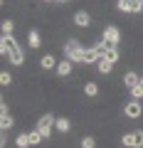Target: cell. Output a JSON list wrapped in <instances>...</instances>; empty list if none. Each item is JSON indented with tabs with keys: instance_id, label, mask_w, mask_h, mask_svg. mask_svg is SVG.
Returning a JSON list of instances; mask_svg holds the SVG:
<instances>
[{
	"instance_id": "6da1fadb",
	"label": "cell",
	"mask_w": 143,
	"mask_h": 148,
	"mask_svg": "<svg viewBox=\"0 0 143 148\" xmlns=\"http://www.w3.org/2000/svg\"><path fill=\"white\" fill-rule=\"evenodd\" d=\"M0 52L5 54V57H10L12 64H22V49L17 47V42L10 35H3V40H0Z\"/></svg>"
},
{
	"instance_id": "7a4b0ae2",
	"label": "cell",
	"mask_w": 143,
	"mask_h": 148,
	"mask_svg": "<svg viewBox=\"0 0 143 148\" xmlns=\"http://www.w3.org/2000/svg\"><path fill=\"white\" fill-rule=\"evenodd\" d=\"M64 54H67V59H72V62H84V49H81V45L77 42V40H69V42L64 45Z\"/></svg>"
},
{
	"instance_id": "3957f363",
	"label": "cell",
	"mask_w": 143,
	"mask_h": 148,
	"mask_svg": "<svg viewBox=\"0 0 143 148\" xmlns=\"http://www.w3.org/2000/svg\"><path fill=\"white\" fill-rule=\"evenodd\" d=\"M54 123H57V119H54L52 114H44V116L37 121V131L42 133L44 138H49V133H52V126H54Z\"/></svg>"
},
{
	"instance_id": "277c9868",
	"label": "cell",
	"mask_w": 143,
	"mask_h": 148,
	"mask_svg": "<svg viewBox=\"0 0 143 148\" xmlns=\"http://www.w3.org/2000/svg\"><path fill=\"white\" fill-rule=\"evenodd\" d=\"M123 146H133V148H141L143 146V131H131L123 136Z\"/></svg>"
},
{
	"instance_id": "5b68a950",
	"label": "cell",
	"mask_w": 143,
	"mask_h": 148,
	"mask_svg": "<svg viewBox=\"0 0 143 148\" xmlns=\"http://www.w3.org/2000/svg\"><path fill=\"white\" fill-rule=\"evenodd\" d=\"M104 40L111 45V47H116V45H118V30H116V27H106V30H104Z\"/></svg>"
},
{
	"instance_id": "8992f818",
	"label": "cell",
	"mask_w": 143,
	"mask_h": 148,
	"mask_svg": "<svg viewBox=\"0 0 143 148\" xmlns=\"http://www.w3.org/2000/svg\"><path fill=\"white\" fill-rule=\"evenodd\" d=\"M143 111H141V104L138 101H131V104H126V116L128 119H138Z\"/></svg>"
},
{
	"instance_id": "52a82bcc",
	"label": "cell",
	"mask_w": 143,
	"mask_h": 148,
	"mask_svg": "<svg viewBox=\"0 0 143 148\" xmlns=\"http://www.w3.org/2000/svg\"><path fill=\"white\" fill-rule=\"evenodd\" d=\"M123 82H126V86H128V89H136V86L141 84V77H138L136 72H128L126 77H123Z\"/></svg>"
},
{
	"instance_id": "ba28073f",
	"label": "cell",
	"mask_w": 143,
	"mask_h": 148,
	"mask_svg": "<svg viewBox=\"0 0 143 148\" xmlns=\"http://www.w3.org/2000/svg\"><path fill=\"white\" fill-rule=\"evenodd\" d=\"M54 69H57L59 77H67V74H72V59H64V62H59Z\"/></svg>"
},
{
	"instance_id": "9c48e42d",
	"label": "cell",
	"mask_w": 143,
	"mask_h": 148,
	"mask_svg": "<svg viewBox=\"0 0 143 148\" xmlns=\"http://www.w3.org/2000/svg\"><path fill=\"white\" fill-rule=\"evenodd\" d=\"M96 67H99V72H101V74H109V72H111V67H114V62H109L106 57H101L99 62H96Z\"/></svg>"
},
{
	"instance_id": "30bf717a",
	"label": "cell",
	"mask_w": 143,
	"mask_h": 148,
	"mask_svg": "<svg viewBox=\"0 0 143 148\" xmlns=\"http://www.w3.org/2000/svg\"><path fill=\"white\" fill-rule=\"evenodd\" d=\"M99 59H101V57H99V52H96L94 47L84 52V62H86V64H91V62H99Z\"/></svg>"
},
{
	"instance_id": "8fae6325",
	"label": "cell",
	"mask_w": 143,
	"mask_h": 148,
	"mask_svg": "<svg viewBox=\"0 0 143 148\" xmlns=\"http://www.w3.org/2000/svg\"><path fill=\"white\" fill-rule=\"evenodd\" d=\"M74 22H77L79 27H86V25L91 22V17L86 15V12H77V15H74Z\"/></svg>"
},
{
	"instance_id": "7c38bea8",
	"label": "cell",
	"mask_w": 143,
	"mask_h": 148,
	"mask_svg": "<svg viewBox=\"0 0 143 148\" xmlns=\"http://www.w3.org/2000/svg\"><path fill=\"white\" fill-rule=\"evenodd\" d=\"M10 126H12V116L8 114V111H5V114H0V128H3V131H8Z\"/></svg>"
},
{
	"instance_id": "4fadbf2b",
	"label": "cell",
	"mask_w": 143,
	"mask_h": 148,
	"mask_svg": "<svg viewBox=\"0 0 143 148\" xmlns=\"http://www.w3.org/2000/svg\"><path fill=\"white\" fill-rule=\"evenodd\" d=\"M54 128H57V131H69V128H72V123H69V119H57Z\"/></svg>"
},
{
	"instance_id": "5bb4252c",
	"label": "cell",
	"mask_w": 143,
	"mask_h": 148,
	"mask_svg": "<svg viewBox=\"0 0 143 148\" xmlns=\"http://www.w3.org/2000/svg\"><path fill=\"white\" fill-rule=\"evenodd\" d=\"M40 64H42L44 69H52V67H57V64H54V57H52V54H44V57L40 59Z\"/></svg>"
},
{
	"instance_id": "9a60e30c",
	"label": "cell",
	"mask_w": 143,
	"mask_h": 148,
	"mask_svg": "<svg viewBox=\"0 0 143 148\" xmlns=\"http://www.w3.org/2000/svg\"><path fill=\"white\" fill-rule=\"evenodd\" d=\"M42 138H44V136L37 131V128H35V131L30 133V146H37V143H42Z\"/></svg>"
},
{
	"instance_id": "2e32d148",
	"label": "cell",
	"mask_w": 143,
	"mask_h": 148,
	"mask_svg": "<svg viewBox=\"0 0 143 148\" xmlns=\"http://www.w3.org/2000/svg\"><path fill=\"white\" fill-rule=\"evenodd\" d=\"M96 91H99V86H96L94 82H86V86H84V94H86V96H96Z\"/></svg>"
},
{
	"instance_id": "e0dca14e",
	"label": "cell",
	"mask_w": 143,
	"mask_h": 148,
	"mask_svg": "<svg viewBox=\"0 0 143 148\" xmlns=\"http://www.w3.org/2000/svg\"><path fill=\"white\" fill-rule=\"evenodd\" d=\"M17 146H20V148L30 146V133H20V136H17Z\"/></svg>"
},
{
	"instance_id": "ac0fdd59",
	"label": "cell",
	"mask_w": 143,
	"mask_h": 148,
	"mask_svg": "<svg viewBox=\"0 0 143 148\" xmlns=\"http://www.w3.org/2000/svg\"><path fill=\"white\" fill-rule=\"evenodd\" d=\"M104 57L109 59V62H114V64H116V62H118V52H116V47H111V49H109V52L104 54Z\"/></svg>"
},
{
	"instance_id": "d6986e66",
	"label": "cell",
	"mask_w": 143,
	"mask_h": 148,
	"mask_svg": "<svg viewBox=\"0 0 143 148\" xmlns=\"http://www.w3.org/2000/svg\"><path fill=\"white\" fill-rule=\"evenodd\" d=\"M30 47H40V35H37L35 30L30 32Z\"/></svg>"
},
{
	"instance_id": "ffe728a7",
	"label": "cell",
	"mask_w": 143,
	"mask_h": 148,
	"mask_svg": "<svg viewBox=\"0 0 143 148\" xmlns=\"http://www.w3.org/2000/svg\"><path fill=\"white\" fill-rule=\"evenodd\" d=\"M96 146V141L91 136H86V138H81V148H94Z\"/></svg>"
},
{
	"instance_id": "44dd1931",
	"label": "cell",
	"mask_w": 143,
	"mask_h": 148,
	"mask_svg": "<svg viewBox=\"0 0 143 148\" xmlns=\"http://www.w3.org/2000/svg\"><path fill=\"white\" fill-rule=\"evenodd\" d=\"M10 82H12V77H10L8 72H3V74H0V84H3V86H8Z\"/></svg>"
},
{
	"instance_id": "7402d4cb",
	"label": "cell",
	"mask_w": 143,
	"mask_h": 148,
	"mask_svg": "<svg viewBox=\"0 0 143 148\" xmlns=\"http://www.w3.org/2000/svg\"><path fill=\"white\" fill-rule=\"evenodd\" d=\"M12 32V20H5L3 22V35H10Z\"/></svg>"
},
{
	"instance_id": "603a6c76",
	"label": "cell",
	"mask_w": 143,
	"mask_h": 148,
	"mask_svg": "<svg viewBox=\"0 0 143 148\" xmlns=\"http://www.w3.org/2000/svg\"><path fill=\"white\" fill-rule=\"evenodd\" d=\"M133 91V96H136V99H141V96H143V89H141V86H136V89H131Z\"/></svg>"
},
{
	"instance_id": "cb8c5ba5",
	"label": "cell",
	"mask_w": 143,
	"mask_h": 148,
	"mask_svg": "<svg viewBox=\"0 0 143 148\" xmlns=\"http://www.w3.org/2000/svg\"><path fill=\"white\" fill-rule=\"evenodd\" d=\"M136 3H138V5H141V8H143V0H136Z\"/></svg>"
},
{
	"instance_id": "d4e9b609",
	"label": "cell",
	"mask_w": 143,
	"mask_h": 148,
	"mask_svg": "<svg viewBox=\"0 0 143 148\" xmlns=\"http://www.w3.org/2000/svg\"><path fill=\"white\" fill-rule=\"evenodd\" d=\"M138 86H141V89H143V77H141V84H138Z\"/></svg>"
},
{
	"instance_id": "484cf974",
	"label": "cell",
	"mask_w": 143,
	"mask_h": 148,
	"mask_svg": "<svg viewBox=\"0 0 143 148\" xmlns=\"http://www.w3.org/2000/svg\"><path fill=\"white\" fill-rule=\"evenodd\" d=\"M62 3H69V0H62Z\"/></svg>"
},
{
	"instance_id": "4316f807",
	"label": "cell",
	"mask_w": 143,
	"mask_h": 148,
	"mask_svg": "<svg viewBox=\"0 0 143 148\" xmlns=\"http://www.w3.org/2000/svg\"><path fill=\"white\" fill-rule=\"evenodd\" d=\"M128 3H133V0H128Z\"/></svg>"
}]
</instances>
